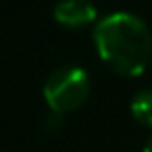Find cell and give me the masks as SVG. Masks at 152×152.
Here are the masks:
<instances>
[{"label":"cell","instance_id":"6da1fadb","mask_svg":"<svg viewBox=\"0 0 152 152\" xmlns=\"http://www.w3.org/2000/svg\"><path fill=\"white\" fill-rule=\"evenodd\" d=\"M94 46L102 63L123 77H137L152 56V36L144 19L119 11L96 21Z\"/></svg>","mask_w":152,"mask_h":152},{"label":"cell","instance_id":"7a4b0ae2","mask_svg":"<svg viewBox=\"0 0 152 152\" xmlns=\"http://www.w3.org/2000/svg\"><path fill=\"white\" fill-rule=\"evenodd\" d=\"M90 90H92L90 75L81 67L67 65L48 75L44 83V100L50 113L67 115L86 104Z\"/></svg>","mask_w":152,"mask_h":152},{"label":"cell","instance_id":"3957f363","mask_svg":"<svg viewBox=\"0 0 152 152\" xmlns=\"http://www.w3.org/2000/svg\"><path fill=\"white\" fill-rule=\"evenodd\" d=\"M54 21L67 29H83L96 23L98 11L92 0H61L54 7Z\"/></svg>","mask_w":152,"mask_h":152},{"label":"cell","instance_id":"277c9868","mask_svg":"<svg viewBox=\"0 0 152 152\" xmlns=\"http://www.w3.org/2000/svg\"><path fill=\"white\" fill-rule=\"evenodd\" d=\"M131 115L137 123L152 127V90H142L131 100Z\"/></svg>","mask_w":152,"mask_h":152},{"label":"cell","instance_id":"5b68a950","mask_svg":"<svg viewBox=\"0 0 152 152\" xmlns=\"http://www.w3.org/2000/svg\"><path fill=\"white\" fill-rule=\"evenodd\" d=\"M142 152H152V137L146 142V146H144V150H142Z\"/></svg>","mask_w":152,"mask_h":152}]
</instances>
